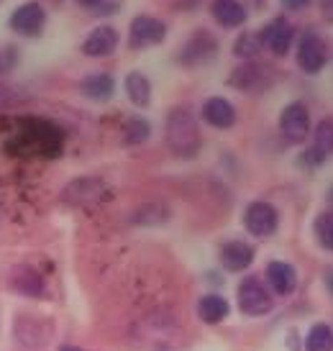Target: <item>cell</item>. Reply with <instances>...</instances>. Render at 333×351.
I'll list each match as a JSON object with an SVG mask.
<instances>
[{
    "instance_id": "cell-16",
    "label": "cell",
    "mask_w": 333,
    "mask_h": 351,
    "mask_svg": "<svg viewBox=\"0 0 333 351\" xmlns=\"http://www.w3.org/2000/svg\"><path fill=\"white\" fill-rule=\"evenodd\" d=\"M231 313V305L225 300L223 295L218 293H208L197 300V318L208 326H216V323H223Z\"/></svg>"
},
{
    "instance_id": "cell-18",
    "label": "cell",
    "mask_w": 333,
    "mask_h": 351,
    "mask_svg": "<svg viewBox=\"0 0 333 351\" xmlns=\"http://www.w3.org/2000/svg\"><path fill=\"white\" fill-rule=\"evenodd\" d=\"M213 19L223 26V29H236L246 21V8L238 0H213Z\"/></svg>"
},
{
    "instance_id": "cell-19",
    "label": "cell",
    "mask_w": 333,
    "mask_h": 351,
    "mask_svg": "<svg viewBox=\"0 0 333 351\" xmlns=\"http://www.w3.org/2000/svg\"><path fill=\"white\" fill-rule=\"evenodd\" d=\"M79 90L90 100H108L116 93V80L106 72H95V75H88L79 82Z\"/></svg>"
},
{
    "instance_id": "cell-5",
    "label": "cell",
    "mask_w": 333,
    "mask_h": 351,
    "mask_svg": "<svg viewBox=\"0 0 333 351\" xmlns=\"http://www.w3.org/2000/svg\"><path fill=\"white\" fill-rule=\"evenodd\" d=\"M280 131H282V136L290 144H303L308 134H310V113H308L305 103L295 100V103L282 108V113H280Z\"/></svg>"
},
{
    "instance_id": "cell-30",
    "label": "cell",
    "mask_w": 333,
    "mask_h": 351,
    "mask_svg": "<svg viewBox=\"0 0 333 351\" xmlns=\"http://www.w3.org/2000/svg\"><path fill=\"white\" fill-rule=\"evenodd\" d=\"M59 351H82V349H77V346H62Z\"/></svg>"
},
{
    "instance_id": "cell-21",
    "label": "cell",
    "mask_w": 333,
    "mask_h": 351,
    "mask_svg": "<svg viewBox=\"0 0 333 351\" xmlns=\"http://www.w3.org/2000/svg\"><path fill=\"white\" fill-rule=\"evenodd\" d=\"M100 195H103V182H100V180H92V177L75 180V182L64 190V200H67V203H88V200H95V197H100Z\"/></svg>"
},
{
    "instance_id": "cell-14",
    "label": "cell",
    "mask_w": 333,
    "mask_h": 351,
    "mask_svg": "<svg viewBox=\"0 0 333 351\" xmlns=\"http://www.w3.org/2000/svg\"><path fill=\"white\" fill-rule=\"evenodd\" d=\"M118 47V31L113 26H98L82 41V54L88 57H108Z\"/></svg>"
},
{
    "instance_id": "cell-22",
    "label": "cell",
    "mask_w": 333,
    "mask_h": 351,
    "mask_svg": "<svg viewBox=\"0 0 333 351\" xmlns=\"http://www.w3.org/2000/svg\"><path fill=\"white\" fill-rule=\"evenodd\" d=\"M305 351H333V328L328 323H315L305 336Z\"/></svg>"
},
{
    "instance_id": "cell-2",
    "label": "cell",
    "mask_w": 333,
    "mask_h": 351,
    "mask_svg": "<svg viewBox=\"0 0 333 351\" xmlns=\"http://www.w3.org/2000/svg\"><path fill=\"white\" fill-rule=\"evenodd\" d=\"M236 300H238V308L244 315H251V318H259V315H267L275 308V298H272V290L264 285V280H259L254 274L244 277L238 282V290H236Z\"/></svg>"
},
{
    "instance_id": "cell-28",
    "label": "cell",
    "mask_w": 333,
    "mask_h": 351,
    "mask_svg": "<svg viewBox=\"0 0 333 351\" xmlns=\"http://www.w3.org/2000/svg\"><path fill=\"white\" fill-rule=\"evenodd\" d=\"M77 3H82V5H100L103 0H77Z\"/></svg>"
},
{
    "instance_id": "cell-13",
    "label": "cell",
    "mask_w": 333,
    "mask_h": 351,
    "mask_svg": "<svg viewBox=\"0 0 333 351\" xmlns=\"http://www.w3.org/2000/svg\"><path fill=\"white\" fill-rule=\"evenodd\" d=\"M216 39L208 34V31H197L193 39L187 41L182 51H180V62L182 64H200V62H208V59L216 54Z\"/></svg>"
},
{
    "instance_id": "cell-11",
    "label": "cell",
    "mask_w": 333,
    "mask_h": 351,
    "mask_svg": "<svg viewBox=\"0 0 333 351\" xmlns=\"http://www.w3.org/2000/svg\"><path fill=\"white\" fill-rule=\"evenodd\" d=\"M47 23V13L39 3H23L18 8L10 13V29L16 34H23V36H39L41 29Z\"/></svg>"
},
{
    "instance_id": "cell-8",
    "label": "cell",
    "mask_w": 333,
    "mask_h": 351,
    "mask_svg": "<svg viewBox=\"0 0 333 351\" xmlns=\"http://www.w3.org/2000/svg\"><path fill=\"white\" fill-rule=\"evenodd\" d=\"M331 154H333V121L331 118H323L313 131V147L300 154V165L313 169V167L323 165Z\"/></svg>"
},
{
    "instance_id": "cell-32",
    "label": "cell",
    "mask_w": 333,
    "mask_h": 351,
    "mask_svg": "<svg viewBox=\"0 0 333 351\" xmlns=\"http://www.w3.org/2000/svg\"><path fill=\"white\" fill-rule=\"evenodd\" d=\"M0 69H3V54H0Z\"/></svg>"
},
{
    "instance_id": "cell-4",
    "label": "cell",
    "mask_w": 333,
    "mask_h": 351,
    "mask_svg": "<svg viewBox=\"0 0 333 351\" xmlns=\"http://www.w3.org/2000/svg\"><path fill=\"white\" fill-rule=\"evenodd\" d=\"M272 82H275V75L269 72L267 64H259V62H244L228 77V85L241 93H259V90L269 88Z\"/></svg>"
},
{
    "instance_id": "cell-25",
    "label": "cell",
    "mask_w": 333,
    "mask_h": 351,
    "mask_svg": "<svg viewBox=\"0 0 333 351\" xmlns=\"http://www.w3.org/2000/svg\"><path fill=\"white\" fill-rule=\"evenodd\" d=\"M151 136V123L147 118H131L126 123V141L128 144H144Z\"/></svg>"
},
{
    "instance_id": "cell-12",
    "label": "cell",
    "mask_w": 333,
    "mask_h": 351,
    "mask_svg": "<svg viewBox=\"0 0 333 351\" xmlns=\"http://www.w3.org/2000/svg\"><path fill=\"white\" fill-rule=\"evenodd\" d=\"M264 277L272 295L290 298L297 290V272H295V267L290 262H280V259L269 262L264 269Z\"/></svg>"
},
{
    "instance_id": "cell-31",
    "label": "cell",
    "mask_w": 333,
    "mask_h": 351,
    "mask_svg": "<svg viewBox=\"0 0 333 351\" xmlns=\"http://www.w3.org/2000/svg\"><path fill=\"white\" fill-rule=\"evenodd\" d=\"M328 203L333 205V187H331V190H328Z\"/></svg>"
},
{
    "instance_id": "cell-15",
    "label": "cell",
    "mask_w": 333,
    "mask_h": 351,
    "mask_svg": "<svg viewBox=\"0 0 333 351\" xmlns=\"http://www.w3.org/2000/svg\"><path fill=\"white\" fill-rule=\"evenodd\" d=\"M203 121H206L208 126L213 128H231L236 123V108L231 100L225 98H208L203 103Z\"/></svg>"
},
{
    "instance_id": "cell-6",
    "label": "cell",
    "mask_w": 333,
    "mask_h": 351,
    "mask_svg": "<svg viewBox=\"0 0 333 351\" xmlns=\"http://www.w3.org/2000/svg\"><path fill=\"white\" fill-rule=\"evenodd\" d=\"M166 39V26L154 16H136L128 29V47L131 49H147L157 47Z\"/></svg>"
},
{
    "instance_id": "cell-17",
    "label": "cell",
    "mask_w": 333,
    "mask_h": 351,
    "mask_svg": "<svg viewBox=\"0 0 333 351\" xmlns=\"http://www.w3.org/2000/svg\"><path fill=\"white\" fill-rule=\"evenodd\" d=\"M10 287L26 298H41L44 295V280L29 267H16L10 272Z\"/></svg>"
},
{
    "instance_id": "cell-27",
    "label": "cell",
    "mask_w": 333,
    "mask_h": 351,
    "mask_svg": "<svg viewBox=\"0 0 333 351\" xmlns=\"http://www.w3.org/2000/svg\"><path fill=\"white\" fill-rule=\"evenodd\" d=\"M321 8H323L325 21H331L333 23V0H323V3H321Z\"/></svg>"
},
{
    "instance_id": "cell-9",
    "label": "cell",
    "mask_w": 333,
    "mask_h": 351,
    "mask_svg": "<svg viewBox=\"0 0 333 351\" xmlns=\"http://www.w3.org/2000/svg\"><path fill=\"white\" fill-rule=\"evenodd\" d=\"M259 39H262V47H264V49H269L272 54H277V57H284L295 41L293 23L284 19L269 21L264 29L259 31Z\"/></svg>"
},
{
    "instance_id": "cell-10",
    "label": "cell",
    "mask_w": 333,
    "mask_h": 351,
    "mask_svg": "<svg viewBox=\"0 0 333 351\" xmlns=\"http://www.w3.org/2000/svg\"><path fill=\"white\" fill-rule=\"evenodd\" d=\"M254 246L246 244V241H238V239H231V241L221 244V249H218V262H221L225 272H244L254 264Z\"/></svg>"
},
{
    "instance_id": "cell-3",
    "label": "cell",
    "mask_w": 333,
    "mask_h": 351,
    "mask_svg": "<svg viewBox=\"0 0 333 351\" xmlns=\"http://www.w3.org/2000/svg\"><path fill=\"white\" fill-rule=\"evenodd\" d=\"M244 226L246 231L256 239H269L280 228V213L272 203L267 200H254L246 205L244 210Z\"/></svg>"
},
{
    "instance_id": "cell-26",
    "label": "cell",
    "mask_w": 333,
    "mask_h": 351,
    "mask_svg": "<svg viewBox=\"0 0 333 351\" xmlns=\"http://www.w3.org/2000/svg\"><path fill=\"white\" fill-rule=\"evenodd\" d=\"M308 3H310V0H282V5L290 10H300V8H305Z\"/></svg>"
},
{
    "instance_id": "cell-24",
    "label": "cell",
    "mask_w": 333,
    "mask_h": 351,
    "mask_svg": "<svg viewBox=\"0 0 333 351\" xmlns=\"http://www.w3.org/2000/svg\"><path fill=\"white\" fill-rule=\"evenodd\" d=\"M313 231L318 244L323 246V249H328V252H333V210H323V213L315 218Z\"/></svg>"
},
{
    "instance_id": "cell-20",
    "label": "cell",
    "mask_w": 333,
    "mask_h": 351,
    "mask_svg": "<svg viewBox=\"0 0 333 351\" xmlns=\"http://www.w3.org/2000/svg\"><path fill=\"white\" fill-rule=\"evenodd\" d=\"M123 88H126L128 100L136 108H147L151 103V82H149L147 75L141 72H128L126 80H123Z\"/></svg>"
},
{
    "instance_id": "cell-7",
    "label": "cell",
    "mask_w": 333,
    "mask_h": 351,
    "mask_svg": "<svg viewBox=\"0 0 333 351\" xmlns=\"http://www.w3.org/2000/svg\"><path fill=\"white\" fill-rule=\"evenodd\" d=\"M325 62H328V49H325L323 39L313 31H308L297 47V67L308 75H318L325 67Z\"/></svg>"
},
{
    "instance_id": "cell-1",
    "label": "cell",
    "mask_w": 333,
    "mask_h": 351,
    "mask_svg": "<svg viewBox=\"0 0 333 351\" xmlns=\"http://www.w3.org/2000/svg\"><path fill=\"white\" fill-rule=\"evenodd\" d=\"M164 138L166 147L180 159H195L203 149V136H200V126L197 118L187 106H175L166 113L164 123Z\"/></svg>"
},
{
    "instance_id": "cell-23",
    "label": "cell",
    "mask_w": 333,
    "mask_h": 351,
    "mask_svg": "<svg viewBox=\"0 0 333 351\" xmlns=\"http://www.w3.org/2000/svg\"><path fill=\"white\" fill-rule=\"evenodd\" d=\"M262 49L264 47H262V39H259V31H246L234 41V54L238 59H244V62H254Z\"/></svg>"
},
{
    "instance_id": "cell-29",
    "label": "cell",
    "mask_w": 333,
    "mask_h": 351,
    "mask_svg": "<svg viewBox=\"0 0 333 351\" xmlns=\"http://www.w3.org/2000/svg\"><path fill=\"white\" fill-rule=\"evenodd\" d=\"M325 285H328V287H331V295H333V272H328V274H325Z\"/></svg>"
}]
</instances>
